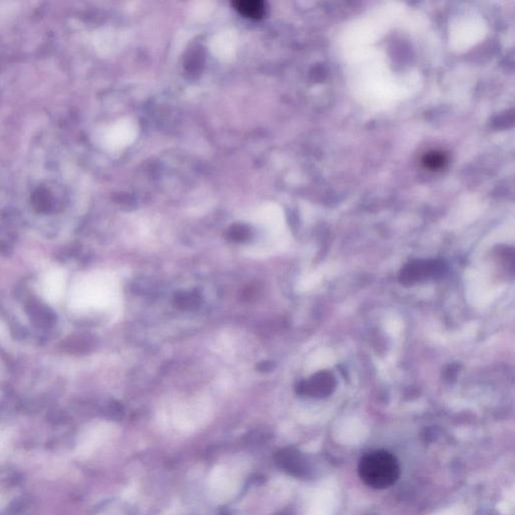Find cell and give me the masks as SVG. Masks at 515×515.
I'll use <instances>...</instances> for the list:
<instances>
[{
    "instance_id": "cell-10",
    "label": "cell",
    "mask_w": 515,
    "mask_h": 515,
    "mask_svg": "<svg viewBox=\"0 0 515 515\" xmlns=\"http://www.w3.org/2000/svg\"><path fill=\"white\" fill-rule=\"evenodd\" d=\"M274 367L275 366H274L273 362L263 361L258 366V371H262V373H269Z\"/></svg>"
},
{
    "instance_id": "cell-6",
    "label": "cell",
    "mask_w": 515,
    "mask_h": 515,
    "mask_svg": "<svg viewBox=\"0 0 515 515\" xmlns=\"http://www.w3.org/2000/svg\"><path fill=\"white\" fill-rule=\"evenodd\" d=\"M233 6L238 13L247 18L258 20L263 18L265 6L263 2L258 0H242V1L233 2Z\"/></svg>"
},
{
    "instance_id": "cell-2",
    "label": "cell",
    "mask_w": 515,
    "mask_h": 515,
    "mask_svg": "<svg viewBox=\"0 0 515 515\" xmlns=\"http://www.w3.org/2000/svg\"><path fill=\"white\" fill-rule=\"evenodd\" d=\"M446 271L447 266L440 260H416L400 270L399 281L403 285H412L428 278H441Z\"/></svg>"
},
{
    "instance_id": "cell-7",
    "label": "cell",
    "mask_w": 515,
    "mask_h": 515,
    "mask_svg": "<svg viewBox=\"0 0 515 515\" xmlns=\"http://www.w3.org/2000/svg\"><path fill=\"white\" fill-rule=\"evenodd\" d=\"M173 302L174 305L178 309L188 311V310L199 308L200 303H202V299H200L199 295H197V293L178 292L174 295Z\"/></svg>"
},
{
    "instance_id": "cell-4",
    "label": "cell",
    "mask_w": 515,
    "mask_h": 515,
    "mask_svg": "<svg viewBox=\"0 0 515 515\" xmlns=\"http://www.w3.org/2000/svg\"><path fill=\"white\" fill-rule=\"evenodd\" d=\"M26 313L33 325L42 329H49L57 323V314L49 306L39 300H30L25 305Z\"/></svg>"
},
{
    "instance_id": "cell-9",
    "label": "cell",
    "mask_w": 515,
    "mask_h": 515,
    "mask_svg": "<svg viewBox=\"0 0 515 515\" xmlns=\"http://www.w3.org/2000/svg\"><path fill=\"white\" fill-rule=\"evenodd\" d=\"M248 236H249L248 230H245L244 228H241V226L233 228V230L231 231L230 233H228V237H230L231 240L237 241V242L245 241V238H248Z\"/></svg>"
},
{
    "instance_id": "cell-5",
    "label": "cell",
    "mask_w": 515,
    "mask_h": 515,
    "mask_svg": "<svg viewBox=\"0 0 515 515\" xmlns=\"http://www.w3.org/2000/svg\"><path fill=\"white\" fill-rule=\"evenodd\" d=\"M96 340L87 333L69 336L62 343L64 352L71 354H84L94 349Z\"/></svg>"
},
{
    "instance_id": "cell-3",
    "label": "cell",
    "mask_w": 515,
    "mask_h": 515,
    "mask_svg": "<svg viewBox=\"0 0 515 515\" xmlns=\"http://www.w3.org/2000/svg\"><path fill=\"white\" fill-rule=\"evenodd\" d=\"M335 386L332 374L324 371L314 374L308 381H301L297 386V392L310 397L326 398L332 393Z\"/></svg>"
},
{
    "instance_id": "cell-8",
    "label": "cell",
    "mask_w": 515,
    "mask_h": 515,
    "mask_svg": "<svg viewBox=\"0 0 515 515\" xmlns=\"http://www.w3.org/2000/svg\"><path fill=\"white\" fill-rule=\"evenodd\" d=\"M423 162L427 168L431 169V170H439V169L444 168L445 164L447 163V157L442 152H431L424 157Z\"/></svg>"
},
{
    "instance_id": "cell-1",
    "label": "cell",
    "mask_w": 515,
    "mask_h": 515,
    "mask_svg": "<svg viewBox=\"0 0 515 515\" xmlns=\"http://www.w3.org/2000/svg\"><path fill=\"white\" fill-rule=\"evenodd\" d=\"M359 475L369 487L374 490H386L399 479V462L388 451H371L359 460Z\"/></svg>"
}]
</instances>
